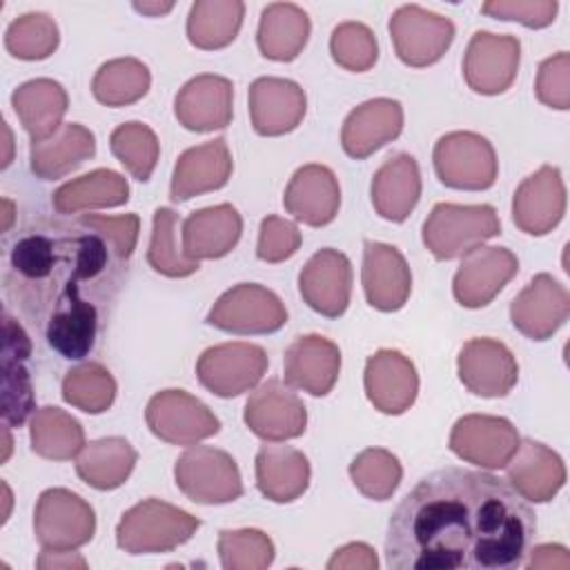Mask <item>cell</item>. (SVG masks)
Returning a JSON list of instances; mask_svg holds the SVG:
<instances>
[{
    "label": "cell",
    "mask_w": 570,
    "mask_h": 570,
    "mask_svg": "<svg viewBox=\"0 0 570 570\" xmlns=\"http://www.w3.org/2000/svg\"><path fill=\"white\" fill-rule=\"evenodd\" d=\"M11 105L31 140H42L62 127L69 96L60 82L36 78L11 94Z\"/></svg>",
    "instance_id": "cell-34"
},
{
    "label": "cell",
    "mask_w": 570,
    "mask_h": 570,
    "mask_svg": "<svg viewBox=\"0 0 570 570\" xmlns=\"http://www.w3.org/2000/svg\"><path fill=\"white\" fill-rule=\"evenodd\" d=\"M145 421L154 436L171 445H194L220 430L216 414L185 390L156 392L147 403Z\"/></svg>",
    "instance_id": "cell-9"
},
{
    "label": "cell",
    "mask_w": 570,
    "mask_h": 570,
    "mask_svg": "<svg viewBox=\"0 0 570 570\" xmlns=\"http://www.w3.org/2000/svg\"><path fill=\"white\" fill-rule=\"evenodd\" d=\"M234 87L227 78L216 73H200L183 85L174 100L178 122L198 134L225 129L232 122Z\"/></svg>",
    "instance_id": "cell-23"
},
{
    "label": "cell",
    "mask_w": 570,
    "mask_h": 570,
    "mask_svg": "<svg viewBox=\"0 0 570 570\" xmlns=\"http://www.w3.org/2000/svg\"><path fill=\"white\" fill-rule=\"evenodd\" d=\"M285 209L309 227L332 223L341 207V187L334 171L325 165H303L289 178L283 196Z\"/></svg>",
    "instance_id": "cell-28"
},
{
    "label": "cell",
    "mask_w": 570,
    "mask_h": 570,
    "mask_svg": "<svg viewBox=\"0 0 570 570\" xmlns=\"http://www.w3.org/2000/svg\"><path fill=\"white\" fill-rule=\"evenodd\" d=\"M530 552V561L528 566L534 568V570H568L570 568V554L563 546H557V543H543V546H537Z\"/></svg>",
    "instance_id": "cell-53"
},
{
    "label": "cell",
    "mask_w": 570,
    "mask_h": 570,
    "mask_svg": "<svg viewBox=\"0 0 570 570\" xmlns=\"http://www.w3.org/2000/svg\"><path fill=\"white\" fill-rule=\"evenodd\" d=\"M396 56L410 67H430L450 49L454 24L450 18L419 4H403L390 18Z\"/></svg>",
    "instance_id": "cell-11"
},
{
    "label": "cell",
    "mask_w": 570,
    "mask_h": 570,
    "mask_svg": "<svg viewBox=\"0 0 570 570\" xmlns=\"http://www.w3.org/2000/svg\"><path fill=\"white\" fill-rule=\"evenodd\" d=\"M517 269L519 261L508 247H476L463 256L454 274V298L468 309L485 307L514 278Z\"/></svg>",
    "instance_id": "cell-16"
},
{
    "label": "cell",
    "mask_w": 570,
    "mask_h": 570,
    "mask_svg": "<svg viewBox=\"0 0 570 570\" xmlns=\"http://www.w3.org/2000/svg\"><path fill=\"white\" fill-rule=\"evenodd\" d=\"M537 532L530 503L497 474L441 468L394 508L385 559L394 570H510Z\"/></svg>",
    "instance_id": "cell-1"
},
{
    "label": "cell",
    "mask_w": 570,
    "mask_h": 570,
    "mask_svg": "<svg viewBox=\"0 0 570 570\" xmlns=\"http://www.w3.org/2000/svg\"><path fill=\"white\" fill-rule=\"evenodd\" d=\"M401 129V102L392 98H372L350 111L341 129V145L350 158L363 160L383 145L399 138Z\"/></svg>",
    "instance_id": "cell-27"
},
{
    "label": "cell",
    "mask_w": 570,
    "mask_h": 570,
    "mask_svg": "<svg viewBox=\"0 0 570 570\" xmlns=\"http://www.w3.org/2000/svg\"><path fill=\"white\" fill-rule=\"evenodd\" d=\"M330 51L338 67L347 71H367L379 58V42L372 29L363 22H341L330 38Z\"/></svg>",
    "instance_id": "cell-47"
},
{
    "label": "cell",
    "mask_w": 570,
    "mask_h": 570,
    "mask_svg": "<svg viewBox=\"0 0 570 570\" xmlns=\"http://www.w3.org/2000/svg\"><path fill=\"white\" fill-rule=\"evenodd\" d=\"M136 459L138 454L127 439L105 436L85 443L76 456V472L96 490H116L129 479Z\"/></svg>",
    "instance_id": "cell-37"
},
{
    "label": "cell",
    "mask_w": 570,
    "mask_h": 570,
    "mask_svg": "<svg viewBox=\"0 0 570 570\" xmlns=\"http://www.w3.org/2000/svg\"><path fill=\"white\" fill-rule=\"evenodd\" d=\"M537 98L552 109H570V56L568 51H559L546 58L539 65L537 82H534Z\"/></svg>",
    "instance_id": "cell-48"
},
{
    "label": "cell",
    "mask_w": 570,
    "mask_h": 570,
    "mask_svg": "<svg viewBox=\"0 0 570 570\" xmlns=\"http://www.w3.org/2000/svg\"><path fill=\"white\" fill-rule=\"evenodd\" d=\"M33 532L45 550H76L96 532L94 508L71 490L49 488L38 497Z\"/></svg>",
    "instance_id": "cell-7"
},
{
    "label": "cell",
    "mask_w": 570,
    "mask_h": 570,
    "mask_svg": "<svg viewBox=\"0 0 570 570\" xmlns=\"http://www.w3.org/2000/svg\"><path fill=\"white\" fill-rule=\"evenodd\" d=\"M31 356V338L24 327L2 312V419L4 425H22L33 410V392L24 361Z\"/></svg>",
    "instance_id": "cell-24"
},
{
    "label": "cell",
    "mask_w": 570,
    "mask_h": 570,
    "mask_svg": "<svg viewBox=\"0 0 570 570\" xmlns=\"http://www.w3.org/2000/svg\"><path fill=\"white\" fill-rule=\"evenodd\" d=\"M570 314L568 289L550 274H537L510 303L512 325L532 341L550 338Z\"/></svg>",
    "instance_id": "cell-17"
},
{
    "label": "cell",
    "mask_w": 570,
    "mask_h": 570,
    "mask_svg": "<svg viewBox=\"0 0 570 570\" xmlns=\"http://www.w3.org/2000/svg\"><path fill=\"white\" fill-rule=\"evenodd\" d=\"M58 24L40 11L11 20L4 33V47L18 60H45L58 49Z\"/></svg>",
    "instance_id": "cell-45"
},
{
    "label": "cell",
    "mask_w": 570,
    "mask_h": 570,
    "mask_svg": "<svg viewBox=\"0 0 570 570\" xmlns=\"http://www.w3.org/2000/svg\"><path fill=\"white\" fill-rule=\"evenodd\" d=\"M309 16L292 2H272L263 9L256 42L265 58L276 62L294 60L307 45Z\"/></svg>",
    "instance_id": "cell-35"
},
{
    "label": "cell",
    "mask_w": 570,
    "mask_h": 570,
    "mask_svg": "<svg viewBox=\"0 0 570 570\" xmlns=\"http://www.w3.org/2000/svg\"><path fill=\"white\" fill-rule=\"evenodd\" d=\"M461 383L476 396H505L519 379L514 354L497 338H470L456 358Z\"/></svg>",
    "instance_id": "cell-15"
},
{
    "label": "cell",
    "mask_w": 570,
    "mask_h": 570,
    "mask_svg": "<svg viewBox=\"0 0 570 570\" xmlns=\"http://www.w3.org/2000/svg\"><path fill=\"white\" fill-rule=\"evenodd\" d=\"M298 292L303 301L327 318H338L352 294L350 258L332 247L318 249L298 274Z\"/></svg>",
    "instance_id": "cell-19"
},
{
    "label": "cell",
    "mask_w": 570,
    "mask_h": 570,
    "mask_svg": "<svg viewBox=\"0 0 570 570\" xmlns=\"http://www.w3.org/2000/svg\"><path fill=\"white\" fill-rule=\"evenodd\" d=\"M232 151L225 138L189 147L176 160L169 198L174 203H185L194 196L220 189L232 178Z\"/></svg>",
    "instance_id": "cell-25"
},
{
    "label": "cell",
    "mask_w": 570,
    "mask_h": 570,
    "mask_svg": "<svg viewBox=\"0 0 570 570\" xmlns=\"http://www.w3.org/2000/svg\"><path fill=\"white\" fill-rule=\"evenodd\" d=\"M178 214L169 207H158L154 212V227L151 240L147 249V263L154 272L169 276V278H185L198 272L200 263L185 256L178 249Z\"/></svg>",
    "instance_id": "cell-42"
},
{
    "label": "cell",
    "mask_w": 570,
    "mask_h": 570,
    "mask_svg": "<svg viewBox=\"0 0 570 570\" xmlns=\"http://www.w3.org/2000/svg\"><path fill=\"white\" fill-rule=\"evenodd\" d=\"M521 62V42L514 36L476 31L463 56V78L468 87L483 96L510 89Z\"/></svg>",
    "instance_id": "cell-13"
},
{
    "label": "cell",
    "mask_w": 570,
    "mask_h": 570,
    "mask_svg": "<svg viewBox=\"0 0 570 570\" xmlns=\"http://www.w3.org/2000/svg\"><path fill=\"white\" fill-rule=\"evenodd\" d=\"M151 85V73L138 58H114L96 71L91 94L107 107H127L140 100Z\"/></svg>",
    "instance_id": "cell-40"
},
{
    "label": "cell",
    "mask_w": 570,
    "mask_h": 570,
    "mask_svg": "<svg viewBox=\"0 0 570 570\" xmlns=\"http://www.w3.org/2000/svg\"><path fill=\"white\" fill-rule=\"evenodd\" d=\"M365 394L383 414H403L419 394V374L414 363L399 350H379L365 363Z\"/></svg>",
    "instance_id": "cell-22"
},
{
    "label": "cell",
    "mask_w": 570,
    "mask_h": 570,
    "mask_svg": "<svg viewBox=\"0 0 570 570\" xmlns=\"http://www.w3.org/2000/svg\"><path fill=\"white\" fill-rule=\"evenodd\" d=\"M361 283L365 298L374 309L396 312L410 298L412 272L394 245L365 240Z\"/></svg>",
    "instance_id": "cell-20"
},
{
    "label": "cell",
    "mask_w": 570,
    "mask_h": 570,
    "mask_svg": "<svg viewBox=\"0 0 570 570\" xmlns=\"http://www.w3.org/2000/svg\"><path fill=\"white\" fill-rule=\"evenodd\" d=\"M96 138L78 122L62 125L56 134L42 140H31L29 165L31 171L42 180H58L69 171L78 169L85 160L94 158Z\"/></svg>",
    "instance_id": "cell-32"
},
{
    "label": "cell",
    "mask_w": 570,
    "mask_h": 570,
    "mask_svg": "<svg viewBox=\"0 0 570 570\" xmlns=\"http://www.w3.org/2000/svg\"><path fill=\"white\" fill-rule=\"evenodd\" d=\"M501 234L492 205L436 203L423 223V243L436 261H452Z\"/></svg>",
    "instance_id": "cell-4"
},
{
    "label": "cell",
    "mask_w": 570,
    "mask_h": 570,
    "mask_svg": "<svg viewBox=\"0 0 570 570\" xmlns=\"http://www.w3.org/2000/svg\"><path fill=\"white\" fill-rule=\"evenodd\" d=\"M62 399L87 414H102L114 405L116 381L105 365L82 363L65 374Z\"/></svg>",
    "instance_id": "cell-41"
},
{
    "label": "cell",
    "mask_w": 570,
    "mask_h": 570,
    "mask_svg": "<svg viewBox=\"0 0 570 570\" xmlns=\"http://www.w3.org/2000/svg\"><path fill=\"white\" fill-rule=\"evenodd\" d=\"M307 111L303 87L287 78L263 76L249 85V116L256 134L283 136L294 131Z\"/></svg>",
    "instance_id": "cell-21"
},
{
    "label": "cell",
    "mask_w": 570,
    "mask_h": 570,
    "mask_svg": "<svg viewBox=\"0 0 570 570\" xmlns=\"http://www.w3.org/2000/svg\"><path fill=\"white\" fill-rule=\"evenodd\" d=\"M243 419L258 439L276 443L296 439L305 432L307 410L296 392L278 379H269L247 399Z\"/></svg>",
    "instance_id": "cell-14"
},
{
    "label": "cell",
    "mask_w": 570,
    "mask_h": 570,
    "mask_svg": "<svg viewBox=\"0 0 570 570\" xmlns=\"http://www.w3.org/2000/svg\"><path fill=\"white\" fill-rule=\"evenodd\" d=\"M129 200V185L122 174L114 169H94L60 185L51 194V205L58 214L69 216L85 209L118 207Z\"/></svg>",
    "instance_id": "cell-36"
},
{
    "label": "cell",
    "mask_w": 570,
    "mask_h": 570,
    "mask_svg": "<svg viewBox=\"0 0 570 570\" xmlns=\"http://www.w3.org/2000/svg\"><path fill=\"white\" fill-rule=\"evenodd\" d=\"M285 383L312 396L332 392L341 372V350L321 334H305L294 338L283 358Z\"/></svg>",
    "instance_id": "cell-26"
},
{
    "label": "cell",
    "mask_w": 570,
    "mask_h": 570,
    "mask_svg": "<svg viewBox=\"0 0 570 570\" xmlns=\"http://www.w3.org/2000/svg\"><path fill=\"white\" fill-rule=\"evenodd\" d=\"M519 441L517 428L508 419L492 414L461 416L450 432V450L459 459L485 470L505 468Z\"/></svg>",
    "instance_id": "cell-12"
},
{
    "label": "cell",
    "mask_w": 570,
    "mask_h": 570,
    "mask_svg": "<svg viewBox=\"0 0 570 570\" xmlns=\"http://www.w3.org/2000/svg\"><path fill=\"white\" fill-rule=\"evenodd\" d=\"M29 439L31 450L49 461H69L85 448L82 425L71 414L53 405L33 412Z\"/></svg>",
    "instance_id": "cell-39"
},
{
    "label": "cell",
    "mask_w": 570,
    "mask_h": 570,
    "mask_svg": "<svg viewBox=\"0 0 570 570\" xmlns=\"http://www.w3.org/2000/svg\"><path fill=\"white\" fill-rule=\"evenodd\" d=\"M178 490L200 505L232 503L243 494V479L236 461L218 448L194 445L174 465Z\"/></svg>",
    "instance_id": "cell-5"
},
{
    "label": "cell",
    "mask_w": 570,
    "mask_h": 570,
    "mask_svg": "<svg viewBox=\"0 0 570 570\" xmlns=\"http://www.w3.org/2000/svg\"><path fill=\"white\" fill-rule=\"evenodd\" d=\"M350 476L356 490L374 501H387L403 476L399 459L383 448H367L350 463Z\"/></svg>",
    "instance_id": "cell-44"
},
{
    "label": "cell",
    "mask_w": 570,
    "mask_h": 570,
    "mask_svg": "<svg viewBox=\"0 0 570 570\" xmlns=\"http://www.w3.org/2000/svg\"><path fill=\"white\" fill-rule=\"evenodd\" d=\"M301 232L298 227L281 216H267L258 229V245L256 256L265 263H281L294 256L301 247Z\"/></svg>",
    "instance_id": "cell-50"
},
{
    "label": "cell",
    "mask_w": 570,
    "mask_h": 570,
    "mask_svg": "<svg viewBox=\"0 0 570 570\" xmlns=\"http://www.w3.org/2000/svg\"><path fill=\"white\" fill-rule=\"evenodd\" d=\"M566 212V185L559 167L543 165L517 187L512 198L514 225L530 234L543 236L552 232Z\"/></svg>",
    "instance_id": "cell-18"
},
{
    "label": "cell",
    "mask_w": 570,
    "mask_h": 570,
    "mask_svg": "<svg viewBox=\"0 0 570 570\" xmlns=\"http://www.w3.org/2000/svg\"><path fill=\"white\" fill-rule=\"evenodd\" d=\"M198 528L200 521L194 514L151 497L122 514L116 543L129 554H158L183 546Z\"/></svg>",
    "instance_id": "cell-3"
},
{
    "label": "cell",
    "mask_w": 570,
    "mask_h": 570,
    "mask_svg": "<svg viewBox=\"0 0 570 570\" xmlns=\"http://www.w3.org/2000/svg\"><path fill=\"white\" fill-rule=\"evenodd\" d=\"M376 566H379L376 552L367 543H347L338 548L327 561L330 570H354V568L374 570Z\"/></svg>",
    "instance_id": "cell-52"
},
{
    "label": "cell",
    "mask_w": 570,
    "mask_h": 570,
    "mask_svg": "<svg viewBox=\"0 0 570 570\" xmlns=\"http://www.w3.org/2000/svg\"><path fill=\"white\" fill-rule=\"evenodd\" d=\"M78 223L98 232L120 258L125 261L131 258L138 243V232H140V218L136 214H122V216L80 214Z\"/></svg>",
    "instance_id": "cell-49"
},
{
    "label": "cell",
    "mask_w": 570,
    "mask_h": 570,
    "mask_svg": "<svg viewBox=\"0 0 570 570\" xmlns=\"http://www.w3.org/2000/svg\"><path fill=\"white\" fill-rule=\"evenodd\" d=\"M218 557L225 570H263L274 561V543L254 528L223 530L218 534Z\"/></svg>",
    "instance_id": "cell-46"
},
{
    "label": "cell",
    "mask_w": 570,
    "mask_h": 570,
    "mask_svg": "<svg viewBox=\"0 0 570 570\" xmlns=\"http://www.w3.org/2000/svg\"><path fill=\"white\" fill-rule=\"evenodd\" d=\"M36 566L42 568V570H51V568L53 570H58V568H85L87 561L78 552H73V550H45L42 548Z\"/></svg>",
    "instance_id": "cell-54"
},
{
    "label": "cell",
    "mask_w": 570,
    "mask_h": 570,
    "mask_svg": "<svg viewBox=\"0 0 570 570\" xmlns=\"http://www.w3.org/2000/svg\"><path fill=\"white\" fill-rule=\"evenodd\" d=\"M434 171L445 187L481 191L494 185L499 163L488 138L474 131H450L432 151Z\"/></svg>",
    "instance_id": "cell-6"
},
{
    "label": "cell",
    "mask_w": 570,
    "mask_h": 570,
    "mask_svg": "<svg viewBox=\"0 0 570 570\" xmlns=\"http://www.w3.org/2000/svg\"><path fill=\"white\" fill-rule=\"evenodd\" d=\"M129 261L82 223L42 218L13 240L4 292L62 358H85L107 325Z\"/></svg>",
    "instance_id": "cell-2"
},
{
    "label": "cell",
    "mask_w": 570,
    "mask_h": 570,
    "mask_svg": "<svg viewBox=\"0 0 570 570\" xmlns=\"http://www.w3.org/2000/svg\"><path fill=\"white\" fill-rule=\"evenodd\" d=\"M243 218L229 203L203 207L183 220V252L191 261L223 258L240 240Z\"/></svg>",
    "instance_id": "cell-30"
},
{
    "label": "cell",
    "mask_w": 570,
    "mask_h": 570,
    "mask_svg": "<svg viewBox=\"0 0 570 570\" xmlns=\"http://www.w3.org/2000/svg\"><path fill=\"white\" fill-rule=\"evenodd\" d=\"M265 372L267 354L254 343H220L207 347L196 361L200 385L220 399L254 390Z\"/></svg>",
    "instance_id": "cell-10"
},
{
    "label": "cell",
    "mask_w": 570,
    "mask_h": 570,
    "mask_svg": "<svg viewBox=\"0 0 570 570\" xmlns=\"http://www.w3.org/2000/svg\"><path fill=\"white\" fill-rule=\"evenodd\" d=\"M557 0H490L481 11L497 20H514L530 29H541L554 22Z\"/></svg>",
    "instance_id": "cell-51"
},
{
    "label": "cell",
    "mask_w": 570,
    "mask_h": 570,
    "mask_svg": "<svg viewBox=\"0 0 570 570\" xmlns=\"http://www.w3.org/2000/svg\"><path fill=\"white\" fill-rule=\"evenodd\" d=\"M243 16L240 0H196L187 16V38L205 51L223 49L238 36Z\"/></svg>",
    "instance_id": "cell-38"
},
{
    "label": "cell",
    "mask_w": 570,
    "mask_h": 570,
    "mask_svg": "<svg viewBox=\"0 0 570 570\" xmlns=\"http://www.w3.org/2000/svg\"><path fill=\"white\" fill-rule=\"evenodd\" d=\"M134 9L145 16H163L174 9V2H134Z\"/></svg>",
    "instance_id": "cell-55"
},
{
    "label": "cell",
    "mask_w": 570,
    "mask_h": 570,
    "mask_svg": "<svg viewBox=\"0 0 570 570\" xmlns=\"http://www.w3.org/2000/svg\"><path fill=\"white\" fill-rule=\"evenodd\" d=\"M207 323L229 334H272L287 323V309L272 289L238 283L218 296Z\"/></svg>",
    "instance_id": "cell-8"
},
{
    "label": "cell",
    "mask_w": 570,
    "mask_h": 570,
    "mask_svg": "<svg viewBox=\"0 0 570 570\" xmlns=\"http://www.w3.org/2000/svg\"><path fill=\"white\" fill-rule=\"evenodd\" d=\"M309 461L292 445H263L256 454V485L274 503L296 501L309 485Z\"/></svg>",
    "instance_id": "cell-33"
},
{
    "label": "cell",
    "mask_w": 570,
    "mask_h": 570,
    "mask_svg": "<svg viewBox=\"0 0 570 570\" xmlns=\"http://www.w3.org/2000/svg\"><path fill=\"white\" fill-rule=\"evenodd\" d=\"M370 194L381 218L403 223L421 196V171L416 160L403 151L390 156L372 176Z\"/></svg>",
    "instance_id": "cell-31"
},
{
    "label": "cell",
    "mask_w": 570,
    "mask_h": 570,
    "mask_svg": "<svg viewBox=\"0 0 570 570\" xmlns=\"http://www.w3.org/2000/svg\"><path fill=\"white\" fill-rule=\"evenodd\" d=\"M111 154L122 163V167L140 183H147L156 169L160 145L151 127L145 122H122L109 136Z\"/></svg>",
    "instance_id": "cell-43"
},
{
    "label": "cell",
    "mask_w": 570,
    "mask_h": 570,
    "mask_svg": "<svg viewBox=\"0 0 570 570\" xmlns=\"http://www.w3.org/2000/svg\"><path fill=\"white\" fill-rule=\"evenodd\" d=\"M508 483L525 499L534 503L550 501L566 483V465L561 456L548 445L523 439L517 452L505 463Z\"/></svg>",
    "instance_id": "cell-29"
}]
</instances>
